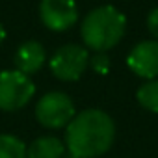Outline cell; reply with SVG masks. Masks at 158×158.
<instances>
[{"mask_svg": "<svg viewBox=\"0 0 158 158\" xmlns=\"http://www.w3.org/2000/svg\"><path fill=\"white\" fill-rule=\"evenodd\" d=\"M128 69L143 78V80H154L158 78V41L156 39H145L139 41L127 56Z\"/></svg>", "mask_w": 158, "mask_h": 158, "instance_id": "7", "label": "cell"}, {"mask_svg": "<svg viewBox=\"0 0 158 158\" xmlns=\"http://www.w3.org/2000/svg\"><path fill=\"white\" fill-rule=\"evenodd\" d=\"M45 60H47V54H45V47L39 43V41H24L17 52H15V69L24 73V74H34L37 73L43 65H45Z\"/></svg>", "mask_w": 158, "mask_h": 158, "instance_id": "8", "label": "cell"}, {"mask_svg": "<svg viewBox=\"0 0 158 158\" xmlns=\"http://www.w3.org/2000/svg\"><path fill=\"white\" fill-rule=\"evenodd\" d=\"M35 95L32 78L17 69L0 73V110L17 112L24 108Z\"/></svg>", "mask_w": 158, "mask_h": 158, "instance_id": "4", "label": "cell"}, {"mask_svg": "<svg viewBox=\"0 0 158 158\" xmlns=\"http://www.w3.org/2000/svg\"><path fill=\"white\" fill-rule=\"evenodd\" d=\"M39 19L45 28L52 32H65L78 21V10L74 0H41Z\"/></svg>", "mask_w": 158, "mask_h": 158, "instance_id": "6", "label": "cell"}, {"mask_svg": "<svg viewBox=\"0 0 158 158\" xmlns=\"http://www.w3.org/2000/svg\"><path fill=\"white\" fill-rule=\"evenodd\" d=\"M136 101L147 112L158 114V78H154V80H145L138 88Z\"/></svg>", "mask_w": 158, "mask_h": 158, "instance_id": "10", "label": "cell"}, {"mask_svg": "<svg viewBox=\"0 0 158 158\" xmlns=\"http://www.w3.org/2000/svg\"><path fill=\"white\" fill-rule=\"evenodd\" d=\"M76 115L73 99L63 91H48L35 104V119L50 130L65 128Z\"/></svg>", "mask_w": 158, "mask_h": 158, "instance_id": "3", "label": "cell"}, {"mask_svg": "<svg viewBox=\"0 0 158 158\" xmlns=\"http://www.w3.org/2000/svg\"><path fill=\"white\" fill-rule=\"evenodd\" d=\"M147 30L158 41V8H152L147 15Z\"/></svg>", "mask_w": 158, "mask_h": 158, "instance_id": "13", "label": "cell"}, {"mask_svg": "<svg viewBox=\"0 0 158 158\" xmlns=\"http://www.w3.org/2000/svg\"><path fill=\"white\" fill-rule=\"evenodd\" d=\"M4 39H6V30H4V26H2V23H0V45L4 43Z\"/></svg>", "mask_w": 158, "mask_h": 158, "instance_id": "14", "label": "cell"}, {"mask_svg": "<svg viewBox=\"0 0 158 158\" xmlns=\"http://www.w3.org/2000/svg\"><path fill=\"white\" fill-rule=\"evenodd\" d=\"M0 158H26L24 141L11 134H0Z\"/></svg>", "mask_w": 158, "mask_h": 158, "instance_id": "11", "label": "cell"}, {"mask_svg": "<svg viewBox=\"0 0 158 158\" xmlns=\"http://www.w3.org/2000/svg\"><path fill=\"white\" fill-rule=\"evenodd\" d=\"M50 73L61 82H76L89 67V52L80 45H63L56 48L48 61Z\"/></svg>", "mask_w": 158, "mask_h": 158, "instance_id": "5", "label": "cell"}, {"mask_svg": "<svg viewBox=\"0 0 158 158\" xmlns=\"http://www.w3.org/2000/svg\"><path fill=\"white\" fill-rule=\"evenodd\" d=\"M89 65L95 73L106 74L110 71V58L106 52H95L93 56H89Z\"/></svg>", "mask_w": 158, "mask_h": 158, "instance_id": "12", "label": "cell"}, {"mask_svg": "<svg viewBox=\"0 0 158 158\" xmlns=\"http://www.w3.org/2000/svg\"><path fill=\"white\" fill-rule=\"evenodd\" d=\"M115 139V123L104 110L88 108L78 112L65 127V147L73 158H97Z\"/></svg>", "mask_w": 158, "mask_h": 158, "instance_id": "1", "label": "cell"}, {"mask_svg": "<svg viewBox=\"0 0 158 158\" xmlns=\"http://www.w3.org/2000/svg\"><path fill=\"white\" fill-rule=\"evenodd\" d=\"M125 32L127 17L112 4L91 10L80 24L84 47L93 52H108L119 45V41L125 37Z\"/></svg>", "mask_w": 158, "mask_h": 158, "instance_id": "2", "label": "cell"}, {"mask_svg": "<svg viewBox=\"0 0 158 158\" xmlns=\"http://www.w3.org/2000/svg\"><path fill=\"white\" fill-rule=\"evenodd\" d=\"M63 152L65 145L56 136H41L26 145V158H63Z\"/></svg>", "mask_w": 158, "mask_h": 158, "instance_id": "9", "label": "cell"}]
</instances>
